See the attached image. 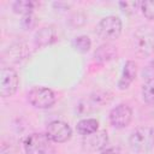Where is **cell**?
<instances>
[{
	"label": "cell",
	"instance_id": "cell-1",
	"mask_svg": "<svg viewBox=\"0 0 154 154\" xmlns=\"http://www.w3.org/2000/svg\"><path fill=\"white\" fill-rule=\"evenodd\" d=\"M129 144L136 153H146L154 147V128L140 126L135 129L130 137Z\"/></svg>",
	"mask_w": 154,
	"mask_h": 154
},
{
	"label": "cell",
	"instance_id": "cell-21",
	"mask_svg": "<svg viewBox=\"0 0 154 154\" xmlns=\"http://www.w3.org/2000/svg\"><path fill=\"white\" fill-rule=\"evenodd\" d=\"M37 24V19L36 17L31 13V14H26V16H23L22 18V26L26 30H30V29H34Z\"/></svg>",
	"mask_w": 154,
	"mask_h": 154
},
{
	"label": "cell",
	"instance_id": "cell-19",
	"mask_svg": "<svg viewBox=\"0 0 154 154\" xmlns=\"http://www.w3.org/2000/svg\"><path fill=\"white\" fill-rule=\"evenodd\" d=\"M120 10L126 14H132L137 11L138 6H141L140 1H120L119 2Z\"/></svg>",
	"mask_w": 154,
	"mask_h": 154
},
{
	"label": "cell",
	"instance_id": "cell-5",
	"mask_svg": "<svg viewBox=\"0 0 154 154\" xmlns=\"http://www.w3.org/2000/svg\"><path fill=\"white\" fill-rule=\"evenodd\" d=\"M29 102L36 108H49L55 103V94L46 87H34L28 93Z\"/></svg>",
	"mask_w": 154,
	"mask_h": 154
},
{
	"label": "cell",
	"instance_id": "cell-17",
	"mask_svg": "<svg viewBox=\"0 0 154 154\" xmlns=\"http://www.w3.org/2000/svg\"><path fill=\"white\" fill-rule=\"evenodd\" d=\"M72 46L79 53H87L91 47V41L87 35H82V36L76 37L72 41Z\"/></svg>",
	"mask_w": 154,
	"mask_h": 154
},
{
	"label": "cell",
	"instance_id": "cell-15",
	"mask_svg": "<svg viewBox=\"0 0 154 154\" xmlns=\"http://www.w3.org/2000/svg\"><path fill=\"white\" fill-rule=\"evenodd\" d=\"M97 128H99V122L96 119H94V118L82 119L76 125L77 132L79 135H83V136H87V135H90V134L97 131Z\"/></svg>",
	"mask_w": 154,
	"mask_h": 154
},
{
	"label": "cell",
	"instance_id": "cell-23",
	"mask_svg": "<svg viewBox=\"0 0 154 154\" xmlns=\"http://www.w3.org/2000/svg\"><path fill=\"white\" fill-rule=\"evenodd\" d=\"M153 65H154V60H153Z\"/></svg>",
	"mask_w": 154,
	"mask_h": 154
},
{
	"label": "cell",
	"instance_id": "cell-3",
	"mask_svg": "<svg viewBox=\"0 0 154 154\" xmlns=\"http://www.w3.org/2000/svg\"><path fill=\"white\" fill-rule=\"evenodd\" d=\"M132 49L141 58L149 57L154 53V35L148 28H141L134 34Z\"/></svg>",
	"mask_w": 154,
	"mask_h": 154
},
{
	"label": "cell",
	"instance_id": "cell-20",
	"mask_svg": "<svg viewBox=\"0 0 154 154\" xmlns=\"http://www.w3.org/2000/svg\"><path fill=\"white\" fill-rule=\"evenodd\" d=\"M141 10L147 19H154V0H146L141 2Z\"/></svg>",
	"mask_w": 154,
	"mask_h": 154
},
{
	"label": "cell",
	"instance_id": "cell-6",
	"mask_svg": "<svg viewBox=\"0 0 154 154\" xmlns=\"http://www.w3.org/2000/svg\"><path fill=\"white\" fill-rule=\"evenodd\" d=\"M19 78L17 72L11 67H2L0 71V95L2 97L12 96L18 88Z\"/></svg>",
	"mask_w": 154,
	"mask_h": 154
},
{
	"label": "cell",
	"instance_id": "cell-8",
	"mask_svg": "<svg viewBox=\"0 0 154 154\" xmlns=\"http://www.w3.org/2000/svg\"><path fill=\"white\" fill-rule=\"evenodd\" d=\"M53 142L57 143H64L69 141L72 136V130L70 125L61 120H53L47 126V134H46Z\"/></svg>",
	"mask_w": 154,
	"mask_h": 154
},
{
	"label": "cell",
	"instance_id": "cell-14",
	"mask_svg": "<svg viewBox=\"0 0 154 154\" xmlns=\"http://www.w3.org/2000/svg\"><path fill=\"white\" fill-rule=\"evenodd\" d=\"M94 57H95V60H97L100 63L112 60L117 57V48L113 45H109V43L102 45L95 51Z\"/></svg>",
	"mask_w": 154,
	"mask_h": 154
},
{
	"label": "cell",
	"instance_id": "cell-4",
	"mask_svg": "<svg viewBox=\"0 0 154 154\" xmlns=\"http://www.w3.org/2000/svg\"><path fill=\"white\" fill-rule=\"evenodd\" d=\"M122 20L116 16H107L102 18L97 24V34L105 41H113L122 34Z\"/></svg>",
	"mask_w": 154,
	"mask_h": 154
},
{
	"label": "cell",
	"instance_id": "cell-13",
	"mask_svg": "<svg viewBox=\"0 0 154 154\" xmlns=\"http://www.w3.org/2000/svg\"><path fill=\"white\" fill-rule=\"evenodd\" d=\"M57 34L53 26H43L35 34V43L37 47H45L55 41Z\"/></svg>",
	"mask_w": 154,
	"mask_h": 154
},
{
	"label": "cell",
	"instance_id": "cell-22",
	"mask_svg": "<svg viewBox=\"0 0 154 154\" xmlns=\"http://www.w3.org/2000/svg\"><path fill=\"white\" fill-rule=\"evenodd\" d=\"M99 154H123V153L118 147H106L102 150H100Z\"/></svg>",
	"mask_w": 154,
	"mask_h": 154
},
{
	"label": "cell",
	"instance_id": "cell-12",
	"mask_svg": "<svg viewBox=\"0 0 154 154\" xmlns=\"http://www.w3.org/2000/svg\"><path fill=\"white\" fill-rule=\"evenodd\" d=\"M28 55V48L25 43H14L11 47H8V49L5 52L4 57L7 58V61L11 63H19L22 59H25Z\"/></svg>",
	"mask_w": 154,
	"mask_h": 154
},
{
	"label": "cell",
	"instance_id": "cell-11",
	"mask_svg": "<svg viewBox=\"0 0 154 154\" xmlns=\"http://www.w3.org/2000/svg\"><path fill=\"white\" fill-rule=\"evenodd\" d=\"M136 72H137V67H136L135 61L128 60L125 63V65H124L122 77H120V79L118 82V88L120 90L128 89L130 87V84L134 82V79L136 78Z\"/></svg>",
	"mask_w": 154,
	"mask_h": 154
},
{
	"label": "cell",
	"instance_id": "cell-16",
	"mask_svg": "<svg viewBox=\"0 0 154 154\" xmlns=\"http://www.w3.org/2000/svg\"><path fill=\"white\" fill-rule=\"evenodd\" d=\"M35 5L36 4L34 1H31V0H18V1L13 2L12 10L16 13L26 16V14H31L32 13V10L35 8Z\"/></svg>",
	"mask_w": 154,
	"mask_h": 154
},
{
	"label": "cell",
	"instance_id": "cell-7",
	"mask_svg": "<svg viewBox=\"0 0 154 154\" xmlns=\"http://www.w3.org/2000/svg\"><path fill=\"white\" fill-rule=\"evenodd\" d=\"M111 100V94L107 91H96L89 95L88 99H83L77 105V111L79 113H90L97 107H101L105 103H108Z\"/></svg>",
	"mask_w": 154,
	"mask_h": 154
},
{
	"label": "cell",
	"instance_id": "cell-9",
	"mask_svg": "<svg viewBox=\"0 0 154 154\" xmlns=\"http://www.w3.org/2000/svg\"><path fill=\"white\" fill-rule=\"evenodd\" d=\"M131 118H132V111L125 103H120L116 106L109 112V122L114 128L118 129H123L128 126L131 122Z\"/></svg>",
	"mask_w": 154,
	"mask_h": 154
},
{
	"label": "cell",
	"instance_id": "cell-2",
	"mask_svg": "<svg viewBox=\"0 0 154 154\" xmlns=\"http://www.w3.org/2000/svg\"><path fill=\"white\" fill-rule=\"evenodd\" d=\"M24 149L26 154H55L52 140L41 132L29 135L24 142Z\"/></svg>",
	"mask_w": 154,
	"mask_h": 154
},
{
	"label": "cell",
	"instance_id": "cell-18",
	"mask_svg": "<svg viewBox=\"0 0 154 154\" xmlns=\"http://www.w3.org/2000/svg\"><path fill=\"white\" fill-rule=\"evenodd\" d=\"M142 99L147 103H154V78H149L142 87Z\"/></svg>",
	"mask_w": 154,
	"mask_h": 154
},
{
	"label": "cell",
	"instance_id": "cell-10",
	"mask_svg": "<svg viewBox=\"0 0 154 154\" xmlns=\"http://www.w3.org/2000/svg\"><path fill=\"white\" fill-rule=\"evenodd\" d=\"M108 136L105 130H97L90 135L83 136V148L88 152H100L107 147Z\"/></svg>",
	"mask_w": 154,
	"mask_h": 154
}]
</instances>
